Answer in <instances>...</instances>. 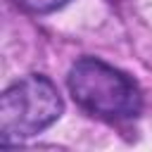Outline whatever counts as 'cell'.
<instances>
[{
	"label": "cell",
	"mask_w": 152,
	"mask_h": 152,
	"mask_svg": "<svg viewBox=\"0 0 152 152\" xmlns=\"http://www.w3.org/2000/svg\"><path fill=\"white\" fill-rule=\"evenodd\" d=\"M66 86L74 102L97 119H135L142 109V93L138 83L126 71L97 57H81L74 62L66 76Z\"/></svg>",
	"instance_id": "6da1fadb"
},
{
	"label": "cell",
	"mask_w": 152,
	"mask_h": 152,
	"mask_svg": "<svg viewBox=\"0 0 152 152\" xmlns=\"http://www.w3.org/2000/svg\"><path fill=\"white\" fill-rule=\"evenodd\" d=\"M64 112L57 86L43 74L14 81L0 100V142L12 145L50 128Z\"/></svg>",
	"instance_id": "7a4b0ae2"
},
{
	"label": "cell",
	"mask_w": 152,
	"mask_h": 152,
	"mask_svg": "<svg viewBox=\"0 0 152 152\" xmlns=\"http://www.w3.org/2000/svg\"><path fill=\"white\" fill-rule=\"evenodd\" d=\"M66 2H71V0H14L17 7H21L24 12H31V14H50V12L62 10Z\"/></svg>",
	"instance_id": "3957f363"
}]
</instances>
